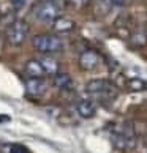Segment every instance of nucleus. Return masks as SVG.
<instances>
[{
    "instance_id": "f257e3e1",
    "label": "nucleus",
    "mask_w": 147,
    "mask_h": 153,
    "mask_svg": "<svg viewBox=\"0 0 147 153\" xmlns=\"http://www.w3.org/2000/svg\"><path fill=\"white\" fill-rule=\"evenodd\" d=\"M32 13L38 21L46 22V24H49V22L52 24V22L59 18V7L52 2V0H40V2L35 3Z\"/></svg>"
},
{
    "instance_id": "f03ea898",
    "label": "nucleus",
    "mask_w": 147,
    "mask_h": 153,
    "mask_svg": "<svg viewBox=\"0 0 147 153\" xmlns=\"http://www.w3.org/2000/svg\"><path fill=\"white\" fill-rule=\"evenodd\" d=\"M33 48L41 54H54L63 49V41L55 35H37L33 38Z\"/></svg>"
},
{
    "instance_id": "7ed1b4c3",
    "label": "nucleus",
    "mask_w": 147,
    "mask_h": 153,
    "mask_svg": "<svg viewBox=\"0 0 147 153\" xmlns=\"http://www.w3.org/2000/svg\"><path fill=\"white\" fill-rule=\"evenodd\" d=\"M29 36V24L24 21H14L11 22L7 30V39L13 46H19Z\"/></svg>"
},
{
    "instance_id": "20e7f679",
    "label": "nucleus",
    "mask_w": 147,
    "mask_h": 153,
    "mask_svg": "<svg viewBox=\"0 0 147 153\" xmlns=\"http://www.w3.org/2000/svg\"><path fill=\"white\" fill-rule=\"evenodd\" d=\"M100 65V55L97 51L87 49L79 55V66L82 68L84 71H92Z\"/></svg>"
},
{
    "instance_id": "39448f33",
    "label": "nucleus",
    "mask_w": 147,
    "mask_h": 153,
    "mask_svg": "<svg viewBox=\"0 0 147 153\" xmlns=\"http://www.w3.org/2000/svg\"><path fill=\"white\" fill-rule=\"evenodd\" d=\"M25 92L29 96L40 98L46 93V82L41 77H27L25 79Z\"/></svg>"
},
{
    "instance_id": "423d86ee",
    "label": "nucleus",
    "mask_w": 147,
    "mask_h": 153,
    "mask_svg": "<svg viewBox=\"0 0 147 153\" xmlns=\"http://www.w3.org/2000/svg\"><path fill=\"white\" fill-rule=\"evenodd\" d=\"M111 139H112V145H114L117 150H130V149H134V145H136V139H134V136H127V134H122V133H114Z\"/></svg>"
},
{
    "instance_id": "0eeeda50",
    "label": "nucleus",
    "mask_w": 147,
    "mask_h": 153,
    "mask_svg": "<svg viewBox=\"0 0 147 153\" xmlns=\"http://www.w3.org/2000/svg\"><path fill=\"white\" fill-rule=\"evenodd\" d=\"M111 88V84L106 79H92L86 84V90L89 93H101V92H108Z\"/></svg>"
},
{
    "instance_id": "6e6552de",
    "label": "nucleus",
    "mask_w": 147,
    "mask_h": 153,
    "mask_svg": "<svg viewBox=\"0 0 147 153\" xmlns=\"http://www.w3.org/2000/svg\"><path fill=\"white\" fill-rule=\"evenodd\" d=\"M76 111L82 118H92L95 115V112H97V107H95V104L92 103V101L81 100L76 106Z\"/></svg>"
},
{
    "instance_id": "1a4fd4ad",
    "label": "nucleus",
    "mask_w": 147,
    "mask_h": 153,
    "mask_svg": "<svg viewBox=\"0 0 147 153\" xmlns=\"http://www.w3.org/2000/svg\"><path fill=\"white\" fill-rule=\"evenodd\" d=\"M24 71L29 77H43V74H46L41 63H40V60H37V59H32L27 62L24 66Z\"/></svg>"
},
{
    "instance_id": "9d476101",
    "label": "nucleus",
    "mask_w": 147,
    "mask_h": 153,
    "mask_svg": "<svg viewBox=\"0 0 147 153\" xmlns=\"http://www.w3.org/2000/svg\"><path fill=\"white\" fill-rule=\"evenodd\" d=\"M54 85L60 90H70L73 87V79L68 73H55L54 74Z\"/></svg>"
},
{
    "instance_id": "9b49d317",
    "label": "nucleus",
    "mask_w": 147,
    "mask_h": 153,
    "mask_svg": "<svg viewBox=\"0 0 147 153\" xmlns=\"http://www.w3.org/2000/svg\"><path fill=\"white\" fill-rule=\"evenodd\" d=\"M52 29H54V32L66 33V32H71L75 29V22L68 18H57L52 22Z\"/></svg>"
},
{
    "instance_id": "f8f14e48",
    "label": "nucleus",
    "mask_w": 147,
    "mask_h": 153,
    "mask_svg": "<svg viewBox=\"0 0 147 153\" xmlns=\"http://www.w3.org/2000/svg\"><path fill=\"white\" fill-rule=\"evenodd\" d=\"M40 63H41V66H43V70H44L46 74L54 76L55 73H59V63H57V60H54V59H51V57H43L41 60H40Z\"/></svg>"
},
{
    "instance_id": "ddd939ff",
    "label": "nucleus",
    "mask_w": 147,
    "mask_h": 153,
    "mask_svg": "<svg viewBox=\"0 0 147 153\" xmlns=\"http://www.w3.org/2000/svg\"><path fill=\"white\" fill-rule=\"evenodd\" d=\"M130 44L133 48H144L147 44V33H143V32H138V33H133L130 36Z\"/></svg>"
},
{
    "instance_id": "4468645a",
    "label": "nucleus",
    "mask_w": 147,
    "mask_h": 153,
    "mask_svg": "<svg viewBox=\"0 0 147 153\" xmlns=\"http://www.w3.org/2000/svg\"><path fill=\"white\" fill-rule=\"evenodd\" d=\"M127 88L131 90V92H143V90L147 88V82H144L143 79H139V77H131L127 82Z\"/></svg>"
},
{
    "instance_id": "2eb2a0df",
    "label": "nucleus",
    "mask_w": 147,
    "mask_h": 153,
    "mask_svg": "<svg viewBox=\"0 0 147 153\" xmlns=\"http://www.w3.org/2000/svg\"><path fill=\"white\" fill-rule=\"evenodd\" d=\"M10 153H29V152H27V149H24V147H21V145H11Z\"/></svg>"
},
{
    "instance_id": "dca6fc26",
    "label": "nucleus",
    "mask_w": 147,
    "mask_h": 153,
    "mask_svg": "<svg viewBox=\"0 0 147 153\" xmlns=\"http://www.w3.org/2000/svg\"><path fill=\"white\" fill-rule=\"evenodd\" d=\"M73 7H76V8H84L86 5L89 3V0H70Z\"/></svg>"
},
{
    "instance_id": "f3484780",
    "label": "nucleus",
    "mask_w": 147,
    "mask_h": 153,
    "mask_svg": "<svg viewBox=\"0 0 147 153\" xmlns=\"http://www.w3.org/2000/svg\"><path fill=\"white\" fill-rule=\"evenodd\" d=\"M27 2V0H13V5L16 8H19V7H22V5H24Z\"/></svg>"
},
{
    "instance_id": "a211bd4d",
    "label": "nucleus",
    "mask_w": 147,
    "mask_h": 153,
    "mask_svg": "<svg viewBox=\"0 0 147 153\" xmlns=\"http://www.w3.org/2000/svg\"><path fill=\"white\" fill-rule=\"evenodd\" d=\"M111 5H114V7H120V5H123V2L125 0H109Z\"/></svg>"
},
{
    "instance_id": "6ab92c4d",
    "label": "nucleus",
    "mask_w": 147,
    "mask_h": 153,
    "mask_svg": "<svg viewBox=\"0 0 147 153\" xmlns=\"http://www.w3.org/2000/svg\"><path fill=\"white\" fill-rule=\"evenodd\" d=\"M146 33H147V22H146Z\"/></svg>"
},
{
    "instance_id": "aec40b11",
    "label": "nucleus",
    "mask_w": 147,
    "mask_h": 153,
    "mask_svg": "<svg viewBox=\"0 0 147 153\" xmlns=\"http://www.w3.org/2000/svg\"><path fill=\"white\" fill-rule=\"evenodd\" d=\"M146 126H147V122H146Z\"/></svg>"
}]
</instances>
